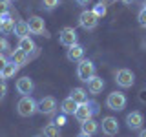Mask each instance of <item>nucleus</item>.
I'll return each instance as SVG.
<instances>
[{"label":"nucleus","mask_w":146,"mask_h":137,"mask_svg":"<svg viewBox=\"0 0 146 137\" xmlns=\"http://www.w3.org/2000/svg\"><path fill=\"white\" fill-rule=\"evenodd\" d=\"M77 4H79V6H88V4L91 2V0H75Z\"/></svg>","instance_id":"32"},{"label":"nucleus","mask_w":146,"mask_h":137,"mask_svg":"<svg viewBox=\"0 0 146 137\" xmlns=\"http://www.w3.org/2000/svg\"><path fill=\"white\" fill-rule=\"evenodd\" d=\"M97 113H99V104L95 100H86L82 104H77V110L73 115L79 122H86L90 119H93V115H97Z\"/></svg>","instance_id":"1"},{"label":"nucleus","mask_w":146,"mask_h":137,"mask_svg":"<svg viewBox=\"0 0 146 137\" xmlns=\"http://www.w3.org/2000/svg\"><path fill=\"white\" fill-rule=\"evenodd\" d=\"M7 62H9V59L6 57V55H0V75H2V71H4V68L7 66Z\"/></svg>","instance_id":"29"},{"label":"nucleus","mask_w":146,"mask_h":137,"mask_svg":"<svg viewBox=\"0 0 146 137\" xmlns=\"http://www.w3.org/2000/svg\"><path fill=\"white\" fill-rule=\"evenodd\" d=\"M97 24H99V18H97V15H95L91 9H86V11H82L79 15V26L82 27V29L91 31V29L97 27Z\"/></svg>","instance_id":"6"},{"label":"nucleus","mask_w":146,"mask_h":137,"mask_svg":"<svg viewBox=\"0 0 146 137\" xmlns=\"http://www.w3.org/2000/svg\"><path fill=\"white\" fill-rule=\"evenodd\" d=\"M7 2H13V0H7Z\"/></svg>","instance_id":"38"},{"label":"nucleus","mask_w":146,"mask_h":137,"mask_svg":"<svg viewBox=\"0 0 146 137\" xmlns=\"http://www.w3.org/2000/svg\"><path fill=\"white\" fill-rule=\"evenodd\" d=\"M143 6H144V9H146V0H144V4H143Z\"/></svg>","instance_id":"36"},{"label":"nucleus","mask_w":146,"mask_h":137,"mask_svg":"<svg viewBox=\"0 0 146 137\" xmlns=\"http://www.w3.org/2000/svg\"><path fill=\"white\" fill-rule=\"evenodd\" d=\"M106 106L113 112H121L126 108V95L122 91H111L106 97Z\"/></svg>","instance_id":"4"},{"label":"nucleus","mask_w":146,"mask_h":137,"mask_svg":"<svg viewBox=\"0 0 146 137\" xmlns=\"http://www.w3.org/2000/svg\"><path fill=\"white\" fill-rule=\"evenodd\" d=\"M95 71H97V68H95V64L90 61V59H82L79 61L77 64V77H79V80L82 82H88L91 77L95 75Z\"/></svg>","instance_id":"3"},{"label":"nucleus","mask_w":146,"mask_h":137,"mask_svg":"<svg viewBox=\"0 0 146 137\" xmlns=\"http://www.w3.org/2000/svg\"><path fill=\"white\" fill-rule=\"evenodd\" d=\"M29 55L27 53H24V51H20V49H11V51H9V61L11 62H15L18 68H22V66H26L27 62H29Z\"/></svg>","instance_id":"14"},{"label":"nucleus","mask_w":146,"mask_h":137,"mask_svg":"<svg viewBox=\"0 0 146 137\" xmlns=\"http://www.w3.org/2000/svg\"><path fill=\"white\" fill-rule=\"evenodd\" d=\"M42 134H44V137H60V130H58V126L55 122H49V124L44 126Z\"/></svg>","instance_id":"22"},{"label":"nucleus","mask_w":146,"mask_h":137,"mask_svg":"<svg viewBox=\"0 0 146 137\" xmlns=\"http://www.w3.org/2000/svg\"><path fill=\"white\" fill-rule=\"evenodd\" d=\"M143 122H144V117L141 112H131L126 115V126L130 130H143Z\"/></svg>","instance_id":"11"},{"label":"nucleus","mask_w":146,"mask_h":137,"mask_svg":"<svg viewBox=\"0 0 146 137\" xmlns=\"http://www.w3.org/2000/svg\"><path fill=\"white\" fill-rule=\"evenodd\" d=\"M122 2H124V4H128V6H130V4H133L135 0H122Z\"/></svg>","instance_id":"35"},{"label":"nucleus","mask_w":146,"mask_h":137,"mask_svg":"<svg viewBox=\"0 0 146 137\" xmlns=\"http://www.w3.org/2000/svg\"><path fill=\"white\" fill-rule=\"evenodd\" d=\"M70 97L75 100L77 104H82V102H86V100H88V90L86 88H73L71 91H70Z\"/></svg>","instance_id":"17"},{"label":"nucleus","mask_w":146,"mask_h":137,"mask_svg":"<svg viewBox=\"0 0 146 137\" xmlns=\"http://www.w3.org/2000/svg\"><path fill=\"white\" fill-rule=\"evenodd\" d=\"M144 46H146V39H144Z\"/></svg>","instance_id":"37"},{"label":"nucleus","mask_w":146,"mask_h":137,"mask_svg":"<svg viewBox=\"0 0 146 137\" xmlns=\"http://www.w3.org/2000/svg\"><path fill=\"white\" fill-rule=\"evenodd\" d=\"M102 90H104V80H102V77L93 75V77L88 80V91H90V93H93V95H99Z\"/></svg>","instance_id":"15"},{"label":"nucleus","mask_w":146,"mask_h":137,"mask_svg":"<svg viewBox=\"0 0 146 137\" xmlns=\"http://www.w3.org/2000/svg\"><path fill=\"white\" fill-rule=\"evenodd\" d=\"M6 93H7V84H6V80L0 79V100L6 97Z\"/></svg>","instance_id":"27"},{"label":"nucleus","mask_w":146,"mask_h":137,"mask_svg":"<svg viewBox=\"0 0 146 137\" xmlns=\"http://www.w3.org/2000/svg\"><path fill=\"white\" fill-rule=\"evenodd\" d=\"M6 51H9V40L0 37V55H6Z\"/></svg>","instance_id":"25"},{"label":"nucleus","mask_w":146,"mask_h":137,"mask_svg":"<svg viewBox=\"0 0 146 137\" xmlns=\"http://www.w3.org/2000/svg\"><path fill=\"white\" fill-rule=\"evenodd\" d=\"M53 122H57V126H62V124H66V119H64V115H60V117H57Z\"/></svg>","instance_id":"30"},{"label":"nucleus","mask_w":146,"mask_h":137,"mask_svg":"<svg viewBox=\"0 0 146 137\" xmlns=\"http://www.w3.org/2000/svg\"><path fill=\"white\" fill-rule=\"evenodd\" d=\"M97 130H99V122L95 121V119H90V121H86V122H80V132H84V134H88V135H93Z\"/></svg>","instance_id":"20"},{"label":"nucleus","mask_w":146,"mask_h":137,"mask_svg":"<svg viewBox=\"0 0 146 137\" xmlns=\"http://www.w3.org/2000/svg\"><path fill=\"white\" fill-rule=\"evenodd\" d=\"M115 82L121 88H131L135 84V73L131 70H128V68H121L115 73Z\"/></svg>","instance_id":"5"},{"label":"nucleus","mask_w":146,"mask_h":137,"mask_svg":"<svg viewBox=\"0 0 146 137\" xmlns=\"http://www.w3.org/2000/svg\"><path fill=\"white\" fill-rule=\"evenodd\" d=\"M139 137H146V128H144V130H141V132H139Z\"/></svg>","instance_id":"33"},{"label":"nucleus","mask_w":146,"mask_h":137,"mask_svg":"<svg viewBox=\"0 0 146 137\" xmlns=\"http://www.w3.org/2000/svg\"><path fill=\"white\" fill-rule=\"evenodd\" d=\"M91 11L97 15V18H102L104 15H106V6H104L102 2H99V4H95V6H93V9H91Z\"/></svg>","instance_id":"23"},{"label":"nucleus","mask_w":146,"mask_h":137,"mask_svg":"<svg viewBox=\"0 0 146 137\" xmlns=\"http://www.w3.org/2000/svg\"><path fill=\"white\" fill-rule=\"evenodd\" d=\"M75 110H77V102L71 97H66L60 102V112L64 113V115H73V113H75Z\"/></svg>","instance_id":"18"},{"label":"nucleus","mask_w":146,"mask_h":137,"mask_svg":"<svg viewBox=\"0 0 146 137\" xmlns=\"http://www.w3.org/2000/svg\"><path fill=\"white\" fill-rule=\"evenodd\" d=\"M57 110V99L48 95V97H42L38 100V112L46 113V115H51V113Z\"/></svg>","instance_id":"10"},{"label":"nucleus","mask_w":146,"mask_h":137,"mask_svg":"<svg viewBox=\"0 0 146 137\" xmlns=\"http://www.w3.org/2000/svg\"><path fill=\"white\" fill-rule=\"evenodd\" d=\"M58 42L62 46H66V48H70V46L77 44V31L75 27H62L60 33H58Z\"/></svg>","instance_id":"7"},{"label":"nucleus","mask_w":146,"mask_h":137,"mask_svg":"<svg viewBox=\"0 0 146 137\" xmlns=\"http://www.w3.org/2000/svg\"><path fill=\"white\" fill-rule=\"evenodd\" d=\"M18 49L27 53V55H31L33 51H36V44L29 39V37H24V39H18Z\"/></svg>","instance_id":"16"},{"label":"nucleus","mask_w":146,"mask_h":137,"mask_svg":"<svg viewBox=\"0 0 146 137\" xmlns=\"http://www.w3.org/2000/svg\"><path fill=\"white\" fill-rule=\"evenodd\" d=\"M77 137H91V135H88V134H84V132H80V134L77 135Z\"/></svg>","instance_id":"34"},{"label":"nucleus","mask_w":146,"mask_h":137,"mask_svg":"<svg viewBox=\"0 0 146 137\" xmlns=\"http://www.w3.org/2000/svg\"><path fill=\"white\" fill-rule=\"evenodd\" d=\"M102 134L104 135H108V137H113V135H117L119 134V121L115 117H111V115H108V117H102Z\"/></svg>","instance_id":"8"},{"label":"nucleus","mask_w":146,"mask_h":137,"mask_svg":"<svg viewBox=\"0 0 146 137\" xmlns=\"http://www.w3.org/2000/svg\"><path fill=\"white\" fill-rule=\"evenodd\" d=\"M11 2H7V0H0V13H6L11 9V6H9Z\"/></svg>","instance_id":"28"},{"label":"nucleus","mask_w":146,"mask_h":137,"mask_svg":"<svg viewBox=\"0 0 146 137\" xmlns=\"http://www.w3.org/2000/svg\"><path fill=\"white\" fill-rule=\"evenodd\" d=\"M137 18H139V24L143 26V27H146V9L144 7L139 11V17H137Z\"/></svg>","instance_id":"26"},{"label":"nucleus","mask_w":146,"mask_h":137,"mask_svg":"<svg viewBox=\"0 0 146 137\" xmlns=\"http://www.w3.org/2000/svg\"><path fill=\"white\" fill-rule=\"evenodd\" d=\"M33 88H35V84H33V80H31L29 77H20V79L17 80V91L22 95V97H26V95H31Z\"/></svg>","instance_id":"13"},{"label":"nucleus","mask_w":146,"mask_h":137,"mask_svg":"<svg viewBox=\"0 0 146 137\" xmlns=\"http://www.w3.org/2000/svg\"><path fill=\"white\" fill-rule=\"evenodd\" d=\"M18 70H20V68H18L15 62H11V61H9V62H7V66L4 68L2 75H0V79H2V80H7V79H11V77H15V73H17Z\"/></svg>","instance_id":"21"},{"label":"nucleus","mask_w":146,"mask_h":137,"mask_svg":"<svg viewBox=\"0 0 146 137\" xmlns=\"http://www.w3.org/2000/svg\"><path fill=\"white\" fill-rule=\"evenodd\" d=\"M27 26H29V33H33V35H46L48 37V31H46V22H44V18H40V17H29V22H27Z\"/></svg>","instance_id":"9"},{"label":"nucleus","mask_w":146,"mask_h":137,"mask_svg":"<svg viewBox=\"0 0 146 137\" xmlns=\"http://www.w3.org/2000/svg\"><path fill=\"white\" fill-rule=\"evenodd\" d=\"M17 112L20 117H31L35 115L36 112H38V100H35L31 95H26V97H22L18 100L17 104Z\"/></svg>","instance_id":"2"},{"label":"nucleus","mask_w":146,"mask_h":137,"mask_svg":"<svg viewBox=\"0 0 146 137\" xmlns=\"http://www.w3.org/2000/svg\"><path fill=\"white\" fill-rule=\"evenodd\" d=\"M58 4H60V0H42V7L46 11H53Z\"/></svg>","instance_id":"24"},{"label":"nucleus","mask_w":146,"mask_h":137,"mask_svg":"<svg viewBox=\"0 0 146 137\" xmlns=\"http://www.w3.org/2000/svg\"><path fill=\"white\" fill-rule=\"evenodd\" d=\"M66 59L70 62H79V61H82V59H84V46L79 44V42L70 46V48H68V53H66Z\"/></svg>","instance_id":"12"},{"label":"nucleus","mask_w":146,"mask_h":137,"mask_svg":"<svg viewBox=\"0 0 146 137\" xmlns=\"http://www.w3.org/2000/svg\"><path fill=\"white\" fill-rule=\"evenodd\" d=\"M18 39H24V37H29V26H27L26 20H18L15 24V31H13Z\"/></svg>","instance_id":"19"},{"label":"nucleus","mask_w":146,"mask_h":137,"mask_svg":"<svg viewBox=\"0 0 146 137\" xmlns=\"http://www.w3.org/2000/svg\"><path fill=\"white\" fill-rule=\"evenodd\" d=\"M139 99L143 100V102H146V90H141L139 91Z\"/></svg>","instance_id":"31"}]
</instances>
